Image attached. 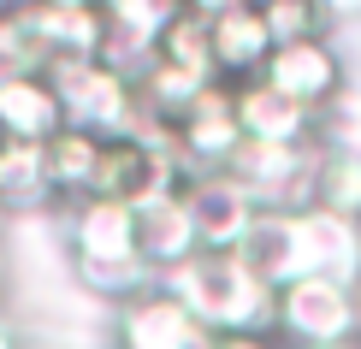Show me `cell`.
<instances>
[{
    "instance_id": "cell-1",
    "label": "cell",
    "mask_w": 361,
    "mask_h": 349,
    "mask_svg": "<svg viewBox=\"0 0 361 349\" xmlns=\"http://www.w3.org/2000/svg\"><path fill=\"white\" fill-rule=\"evenodd\" d=\"M160 290L178 296L190 308V320L219 338V331H255V338H273L279 331V290H267L237 255H207L195 249L184 267L160 272Z\"/></svg>"
},
{
    "instance_id": "cell-2",
    "label": "cell",
    "mask_w": 361,
    "mask_h": 349,
    "mask_svg": "<svg viewBox=\"0 0 361 349\" xmlns=\"http://www.w3.org/2000/svg\"><path fill=\"white\" fill-rule=\"evenodd\" d=\"M71 261H78V278L101 296H118L130 302L137 290L160 284L154 272L142 267V249H137V207L125 202H101V195H83L71 202Z\"/></svg>"
},
{
    "instance_id": "cell-3",
    "label": "cell",
    "mask_w": 361,
    "mask_h": 349,
    "mask_svg": "<svg viewBox=\"0 0 361 349\" xmlns=\"http://www.w3.org/2000/svg\"><path fill=\"white\" fill-rule=\"evenodd\" d=\"M48 83L71 130H89L101 142L137 130V83L125 71H113L107 59H54Z\"/></svg>"
},
{
    "instance_id": "cell-4",
    "label": "cell",
    "mask_w": 361,
    "mask_h": 349,
    "mask_svg": "<svg viewBox=\"0 0 361 349\" xmlns=\"http://www.w3.org/2000/svg\"><path fill=\"white\" fill-rule=\"evenodd\" d=\"M284 349H343L361 338V302L338 278H296L279 290V331Z\"/></svg>"
},
{
    "instance_id": "cell-5",
    "label": "cell",
    "mask_w": 361,
    "mask_h": 349,
    "mask_svg": "<svg viewBox=\"0 0 361 349\" xmlns=\"http://www.w3.org/2000/svg\"><path fill=\"white\" fill-rule=\"evenodd\" d=\"M172 148H178V160H184L190 178L231 166V154L243 148V130H237V113H231V83H207L172 118Z\"/></svg>"
},
{
    "instance_id": "cell-6",
    "label": "cell",
    "mask_w": 361,
    "mask_h": 349,
    "mask_svg": "<svg viewBox=\"0 0 361 349\" xmlns=\"http://www.w3.org/2000/svg\"><path fill=\"white\" fill-rule=\"evenodd\" d=\"M184 202H190V219H195V243H202L207 255H237L243 237L255 231V219H261V202H255L231 172L190 178Z\"/></svg>"
},
{
    "instance_id": "cell-7",
    "label": "cell",
    "mask_w": 361,
    "mask_h": 349,
    "mask_svg": "<svg viewBox=\"0 0 361 349\" xmlns=\"http://www.w3.org/2000/svg\"><path fill=\"white\" fill-rule=\"evenodd\" d=\"M290 219V237H296V255H302V272L308 278H338V284H361V225L326 214V207H296Z\"/></svg>"
},
{
    "instance_id": "cell-8",
    "label": "cell",
    "mask_w": 361,
    "mask_h": 349,
    "mask_svg": "<svg viewBox=\"0 0 361 349\" xmlns=\"http://www.w3.org/2000/svg\"><path fill=\"white\" fill-rule=\"evenodd\" d=\"M113 338H118V349H202L207 331L190 320V308L178 296H166L160 284H148L130 302H118Z\"/></svg>"
},
{
    "instance_id": "cell-9",
    "label": "cell",
    "mask_w": 361,
    "mask_h": 349,
    "mask_svg": "<svg viewBox=\"0 0 361 349\" xmlns=\"http://www.w3.org/2000/svg\"><path fill=\"white\" fill-rule=\"evenodd\" d=\"M261 83H273L279 95L296 101V107L320 113L326 101H338V89H343V59H338L332 42H290V48H273Z\"/></svg>"
},
{
    "instance_id": "cell-10",
    "label": "cell",
    "mask_w": 361,
    "mask_h": 349,
    "mask_svg": "<svg viewBox=\"0 0 361 349\" xmlns=\"http://www.w3.org/2000/svg\"><path fill=\"white\" fill-rule=\"evenodd\" d=\"M231 113H237L243 142H279V148H302V142H314V113L296 107L290 95H279V89L261 83V78L231 83Z\"/></svg>"
},
{
    "instance_id": "cell-11",
    "label": "cell",
    "mask_w": 361,
    "mask_h": 349,
    "mask_svg": "<svg viewBox=\"0 0 361 349\" xmlns=\"http://www.w3.org/2000/svg\"><path fill=\"white\" fill-rule=\"evenodd\" d=\"M137 249H142V267L154 272H172V267H184L202 243H195V219H190V202H184V190H172V195H154V202H142L137 207Z\"/></svg>"
},
{
    "instance_id": "cell-12",
    "label": "cell",
    "mask_w": 361,
    "mask_h": 349,
    "mask_svg": "<svg viewBox=\"0 0 361 349\" xmlns=\"http://www.w3.org/2000/svg\"><path fill=\"white\" fill-rule=\"evenodd\" d=\"M24 24L36 30V42L48 59H101L107 48V18L101 6H48V0H18Z\"/></svg>"
},
{
    "instance_id": "cell-13",
    "label": "cell",
    "mask_w": 361,
    "mask_h": 349,
    "mask_svg": "<svg viewBox=\"0 0 361 349\" xmlns=\"http://www.w3.org/2000/svg\"><path fill=\"white\" fill-rule=\"evenodd\" d=\"M207 42H214V71H219V83H249V78H261L267 71V59H273V36H267V18H261V6H237V12H225V18L207 24Z\"/></svg>"
},
{
    "instance_id": "cell-14",
    "label": "cell",
    "mask_w": 361,
    "mask_h": 349,
    "mask_svg": "<svg viewBox=\"0 0 361 349\" xmlns=\"http://www.w3.org/2000/svg\"><path fill=\"white\" fill-rule=\"evenodd\" d=\"M59 130H66V113H59L48 78H0V136L6 142L48 148Z\"/></svg>"
},
{
    "instance_id": "cell-15",
    "label": "cell",
    "mask_w": 361,
    "mask_h": 349,
    "mask_svg": "<svg viewBox=\"0 0 361 349\" xmlns=\"http://www.w3.org/2000/svg\"><path fill=\"white\" fill-rule=\"evenodd\" d=\"M48 190H54V202H83L89 190H95V166H101V136H89V130H59L48 148Z\"/></svg>"
},
{
    "instance_id": "cell-16",
    "label": "cell",
    "mask_w": 361,
    "mask_h": 349,
    "mask_svg": "<svg viewBox=\"0 0 361 349\" xmlns=\"http://www.w3.org/2000/svg\"><path fill=\"white\" fill-rule=\"evenodd\" d=\"M54 190H48V154L36 142H6L0 136V207H48Z\"/></svg>"
},
{
    "instance_id": "cell-17",
    "label": "cell",
    "mask_w": 361,
    "mask_h": 349,
    "mask_svg": "<svg viewBox=\"0 0 361 349\" xmlns=\"http://www.w3.org/2000/svg\"><path fill=\"white\" fill-rule=\"evenodd\" d=\"M154 59L172 71H184L195 83H219L214 71V42H207V18H195V12H178V18L154 36Z\"/></svg>"
},
{
    "instance_id": "cell-18",
    "label": "cell",
    "mask_w": 361,
    "mask_h": 349,
    "mask_svg": "<svg viewBox=\"0 0 361 349\" xmlns=\"http://www.w3.org/2000/svg\"><path fill=\"white\" fill-rule=\"evenodd\" d=\"M314 207H326V214L361 225V154H350V148L320 154V172H314Z\"/></svg>"
},
{
    "instance_id": "cell-19",
    "label": "cell",
    "mask_w": 361,
    "mask_h": 349,
    "mask_svg": "<svg viewBox=\"0 0 361 349\" xmlns=\"http://www.w3.org/2000/svg\"><path fill=\"white\" fill-rule=\"evenodd\" d=\"M267 18V36H273V48H290V42H326V30H332V12H326V0H255Z\"/></svg>"
},
{
    "instance_id": "cell-20",
    "label": "cell",
    "mask_w": 361,
    "mask_h": 349,
    "mask_svg": "<svg viewBox=\"0 0 361 349\" xmlns=\"http://www.w3.org/2000/svg\"><path fill=\"white\" fill-rule=\"evenodd\" d=\"M202 349H284L279 338H255V331H219V338H207Z\"/></svg>"
},
{
    "instance_id": "cell-21",
    "label": "cell",
    "mask_w": 361,
    "mask_h": 349,
    "mask_svg": "<svg viewBox=\"0 0 361 349\" xmlns=\"http://www.w3.org/2000/svg\"><path fill=\"white\" fill-rule=\"evenodd\" d=\"M237 6H249V0H184V12H195V18H225V12H237Z\"/></svg>"
},
{
    "instance_id": "cell-22",
    "label": "cell",
    "mask_w": 361,
    "mask_h": 349,
    "mask_svg": "<svg viewBox=\"0 0 361 349\" xmlns=\"http://www.w3.org/2000/svg\"><path fill=\"white\" fill-rule=\"evenodd\" d=\"M0 349H18V338H12V326H6V314H0Z\"/></svg>"
},
{
    "instance_id": "cell-23",
    "label": "cell",
    "mask_w": 361,
    "mask_h": 349,
    "mask_svg": "<svg viewBox=\"0 0 361 349\" xmlns=\"http://www.w3.org/2000/svg\"><path fill=\"white\" fill-rule=\"evenodd\" d=\"M361 0H326V12H355Z\"/></svg>"
},
{
    "instance_id": "cell-24",
    "label": "cell",
    "mask_w": 361,
    "mask_h": 349,
    "mask_svg": "<svg viewBox=\"0 0 361 349\" xmlns=\"http://www.w3.org/2000/svg\"><path fill=\"white\" fill-rule=\"evenodd\" d=\"M48 6H101V0H48Z\"/></svg>"
},
{
    "instance_id": "cell-25",
    "label": "cell",
    "mask_w": 361,
    "mask_h": 349,
    "mask_svg": "<svg viewBox=\"0 0 361 349\" xmlns=\"http://www.w3.org/2000/svg\"><path fill=\"white\" fill-rule=\"evenodd\" d=\"M12 6H18V0H0V18H6V12H12Z\"/></svg>"
}]
</instances>
